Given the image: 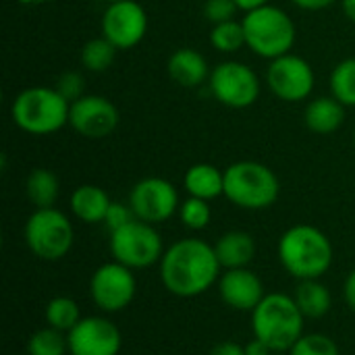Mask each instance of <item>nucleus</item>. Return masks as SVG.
Here are the masks:
<instances>
[{"label":"nucleus","instance_id":"32","mask_svg":"<svg viewBox=\"0 0 355 355\" xmlns=\"http://www.w3.org/2000/svg\"><path fill=\"white\" fill-rule=\"evenodd\" d=\"M237 2L235 0H206L204 4V15L206 19L216 25V23H225V21H233L235 12H237Z\"/></svg>","mask_w":355,"mask_h":355},{"label":"nucleus","instance_id":"13","mask_svg":"<svg viewBox=\"0 0 355 355\" xmlns=\"http://www.w3.org/2000/svg\"><path fill=\"white\" fill-rule=\"evenodd\" d=\"M148 31V15L135 0L110 2L102 17V35L119 50L137 46Z\"/></svg>","mask_w":355,"mask_h":355},{"label":"nucleus","instance_id":"11","mask_svg":"<svg viewBox=\"0 0 355 355\" xmlns=\"http://www.w3.org/2000/svg\"><path fill=\"white\" fill-rule=\"evenodd\" d=\"M266 81L270 92L285 102L306 100L314 89V69L310 62L297 54H285L270 60Z\"/></svg>","mask_w":355,"mask_h":355},{"label":"nucleus","instance_id":"24","mask_svg":"<svg viewBox=\"0 0 355 355\" xmlns=\"http://www.w3.org/2000/svg\"><path fill=\"white\" fill-rule=\"evenodd\" d=\"M116 50L119 48L110 40H106L104 35L94 37L81 48V64L92 73H104L114 62Z\"/></svg>","mask_w":355,"mask_h":355},{"label":"nucleus","instance_id":"33","mask_svg":"<svg viewBox=\"0 0 355 355\" xmlns=\"http://www.w3.org/2000/svg\"><path fill=\"white\" fill-rule=\"evenodd\" d=\"M131 220H135V212H133V208L129 206V204H110V208H108V212H106V218H104V225H106V229L110 231V233H114V231H119V229H123L125 225H129Z\"/></svg>","mask_w":355,"mask_h":355},{"label":"nucleus","instance_id":"23","mask_svg":"<svg viewBox=\"0 0 355 355\" xmlns=\"http://www.w3.org/2000/svg\"><path fill=\"white\" fill-rule=\"evenodd\" d=\"M58 191H60V185H58V179H56V175L52 171H48V168H33L27 175L25 193H27L29 202L35 208H54Z\"/></svg>","mask_w":355,"mask_h":355},{"label":"nucleus","instance_id":"38","mask_svg":"<svg viewBox=\"0 0 355 355\" xmlns=\"http://www.w3.org/2000/svg\"><path fill=\"white\" fill-rule=\"evenodd\" d=\"M235 2H237L239 10H245V12L256 10V8H260V6H266V4H268V0H235Z\"/></svg>","mask_w":355,"mask_h":355},{"label":"nucleus","instance_id":"27","mask_svg":"<svg viewBox=\"0 0 355 355\" xmlns=\"http://www.w3.org/2000/svg\"><path fill=\"white\" fill-rule=\"evenodd\" d=\"M331 92L343 106H355V58H345L333 69Z\"/></svg>","mask_w":355,"mask_h":355},{"label":"nucleus","instance_id":"19","mask_svg":"<svg viewBox=\"0 0 355 355\" xmlns=\"http://www.w3.org/2000/svg\"><path fill=\"white\" fill-rule=\"evenodd\" d=\"M304 121L312 133H318V135L335 133L345 121V106L333 96L331 98H327V96L316 98L306 106Z\"/></svg>","mask_w":355,"mask_h":355},{"label":"nucleus","instance_id":"20","mask_svg":"<svg viewBox=\"0 0 355 355\" xmlns=\"http://www.w3.org/2000/svg\"><path fill=\"white\" fill-rule=\"evenodd\" d=\"M110 198L108 193L98 187V185H81L73 191L71 196V210L73 214L89 225L104 223L106 212L110 208Z\"/></svg>","mask_w":355,"mask_h":355},{"label":"nucleus","instance_id":"35","mask_svg":"<svg viewBox=\"0 0 355 355\" xmlns=\"http://www.w3.org/2000/svg\"><path fill=\"white\" fill-rule=\"evenodd\" d=\"M275 352L266 345V343H262L260 339H252L248 345H245V355H272Z\"/></svg>","mask_w":355,"mask_h":355},{"label":"nucleus","instance_id":"15","mask_svg":"<svg viewBox=\"0 0 355 355\" xmlns=\"http://www.w3.org/2000/svg\"><path fill=\"white\" fill-rule=\"evenodd\" d=\"M67 339L71 355H119L123 343L116 324L100 316L81 318Z\"/></svg>","mask_w":355,"mask_h":355},{"label":"nucleus","instance_id":"10","mask_svg":"<svg viewBox=\"0 0 355 355\" xmlns=\"http://www.w3.org/2000/svg\"><path fill=\"white\" fill-rule=\"evenodd\" d=\"M135 287L137 283L131 268L116 260L100 266L89 281L92 300L104 312L125 310L135 297Z\"/></svg>","mask_w":355,"mask_h":355},{"label":"nucleus","instance_id":"4","mask_svg":"<svg viewBox=\"0 0 355 355\" xmlns=\"http://www.w3.org/2000/svg\"><path fill=\"white\" fill-rule=\"evenodd\" d=\"M71 104L52 87H27L10 106V116L19 129L31 135H50L69 123Z\"/></svg>","mask_w":355,"mask_h":355},{"label":"nucleus","instance_id":"37","mask_svg":"<svg viewBox=\"0 0 355 355\" xmlns=\"http://www.w3.org/2000/svg\"><path fill=\"white\" fill-rule=\"evenodd\" d=\"M343 293H345V302L347 306L355 312V270L349 272L347 281H345V287H343Z\"/></svg>","mask_w":355,"mask_h":355},{"label":"nucleus","instance_id":"2","mask_svg":"<svg viewBox=\"0 0 355 355\" xmlns=\"http://www.w3.org/2000/svg\"><path fill=\"white\" fill-rule=\"evenodd\" d=\"M279 260L300 281L320 279L333 264V243L320 229L295 225L279 241Z\"/></svg>","mask_w":355,"mask_h":355},{"label":"nucleus","instance_id":"1","mask_svg":"<svg viewBox=\"0 0 355 355\" xmlns=\"http://www.w3.org/2000/svg\"><path fill=\"white\" fill-rule=\"evenodd\" d=\"M220 272L214 245L189 237L173 243L160 260V279L177 297H196L208 291Z\"/></svg>","mask_w":355,"mask_h":355},{"label":"nucleus","instance_id":"25","mask_svg":"<svg viewBox=\"0 0 355 355\" xmlns=\"http://www.w3.org/2000/svg\"><path fill=\"white\" fill-rule=\"evenodd\" d=\"M79 320H81L79 306L71 297H54L46 306V322L56 331L69 335L79 324Z\"/></svg>","mask_w":355,"mask_h":355},{"label":"nucleus","instance_id":"6","mask_svg":"<svg viewBox=\"0 0 355 355\" xmlns=\"http://www.w3.org/2000/svg\"><path fill=\"white\" fill-rule=\"evenodd\" d=\"M281 183L262 162L239 160L225 171V196L239 208L264 210L279 198Z\"/></svg>","mask_w":355,"mask_h":355},{"label":"nucleus","instance_id":"8","mask_svg":"<svg viewBox=\"0 0 355 355\" xmlns=\"http://www.w3.org/2000/svg\"><path fill=\"white\" fill-rule=\"evenodd\" d=\"M110 254L129 268H148L164 256L158 231L139 218L110 233Z\"/></svg>","mask_w":355,"mask_h":355},{"label":"nucleus","instance_id":"9","mask_svg":"<svg viewBox=\"0 0 355 355\" xmlns=\"http://www.w3.org/2000/svg\"><path fill=\"white\" fill-rule=\"evenodd\" d=\"M210 89L214 98L229 108H248L260 96L258 75L243 62L225 60L210 73Z\"/></svg>","mask_w":355,"mask_h":355},{"label":"nucleus","instance_id":"34","mask_svg":"<svg viewBox=\"0 0 355 355\" xmlns=\"http://www.w3.org/2000/svg\"><path fill=\"white\" fill-rule=\"evenodd\" d=\"M210 355H245V347H241L233 341H225V343L216 345Z\"/></svg>","mask_w":355,"mask_h":355},{"label":"nucleus","instance_id":"5","mask_svg":"<svg viewBox=\"0 0 355 355\" xmlns=\"http://www.w3.org/2000/svg\"><path fill=\"white\" fill-rule=\"evenodd\" d=\"M241 23L245 29L248 48L262 58L275 60L285 56L295 44V25L291 17L279 6L266 4L250 10Z\"/></svg>","mask_w":355,"mask_h":355},{"label":"nucleus","instance_id":"21","mask_svg":"<svg viewBox=\"0 0 355 355\" xmlns=\"http://www.w3.org/2000/svg\"><path fill=\"white\" fill-rule=\"evenodd\" d=\"M185 189L191 198L214 200L225 196V173H220L212 164H193L185 173Z\"/></svg>","mask_w":355,"mask_h":355},{"label":"nucleus","instance_id":"28","mask_svg":"<svg viewBox=\"0 0 355 355\" xmlns=\"http://www.w3.org/2000/svg\"><path fill=\"white\" fill-rule=\"evenodd\" d=\"M69 352V339L62 331H56L52 327H46L31 335L27 341V354L29 355H64Z\"/></svg>","mask_w":355,"mask_h":355},{"label":"nucleus","instance_id":"14","mask_svg":"<svg viewBox=\"0 0 355 355\" xmlns=\"http://www.w3.org/2000/svg\"><path fill=\"white\" fill-rule=\"evenodd\" d=\"M119 108L104 96H83L69 110V125L89 139L108 137L119 127Z\"/></svg>","mask_w":355,"mask_h":355},{"label":"nucleus","instance_id":"42","mask_svg":"<svg viewBox=\"0 0 355 355\" xmlns=\"http://www.w3.org/2000/svg\"><path fill=\"white\" fill-rule=\"evenodd\" d=\"M272 355H277V354H272Z\"/></svg>","mask_w":355,"mask_h":355},{"label":"nucleus","instance_id":"41","mask_svg":"<svg viewBox=\"0 0 355 355\" xmlns=\"http://www.w3.org/2000/svg\"><path fill=\"white\" fill-rule=\"evenodd\" d=\"M106 2H108V4H110V2H121V0H106Z\"/></svg>","mask_w":355,"mask_h":355},{"label":"nucleus","instance_id":"31","mask_svg":"<svg viewBox=\"0 0 355 355\" xmlns=\"http://www.w3.org/2000/svg\"><path fill=\"white\" fill-rule=\"evenodd\" d=\"M69 104L77 102L79 98H83L85 94V81H83V75H79L77 71H67L58 77L56 81V87H54Z\"/></svg>","mask_w":355,"mask_h":355},{"label":"nucleus","instance_id":"30","mask_svg":"<svg viewBox=\"0 0 355 355\" xmlns=\"http://www.w3.org/2000/svg\"><path fill=\"white\" fill-rule=\"evenodd\" d=\"M289 355H339V347L327 335H304L289 349Z\"/></svg>","mask_w":355,"mask_h":355},{"label":"nucleus","instance_id":"22","mask_svg":"<svg viewBox=\"0 0 355 355\" xmlns=\"http://www.w3.org/2000/svg\"><path fill=\"white\" fill-rule=\"evenodd\" d=\"M293 300L306 318H322L324 314H329L331 304H333L329 287L322 285L318 279L300 281V285L295 287Z\"/></svg>","mask_w":355,"mask_h":355},{"label":"nucleus","instance_id":"17","mask_svg":"<svg viewBox=\"0 0 355 355\" xmlns=\"http://www.w3.org/2000/svg\"><path fill=\"white\" fill-rule=\"evenodd\" d=\"M168 77L181 87H198L210 79V69L206 58L193 48H179L171 54L166 62Z\"/></svg>","mask_w":355,"mask_h":355},{"label":"nucleus","instance_id":"39","mask_svg":"<svg viewBox=\"0 0 355 355\" xmlns=\"http://www.w3.org/2000/svg\"><path fill=\"white\" fill-rule=\"evenodd\" d=\"M341 4H343V12L347 15V19L355 23V0H341Z\"/></svg>","mask_w":355,"mask_h":355},{"label":"nucleus","instance_id":"7","mask_svg":"<svg viewBox=\"0 0 355 355\" xmlns=\"http://www.w3.org/2000/svg\"><path fill=\"white\" fill-rule=\"evenodd\" d=\"M73 225L56 208H37L25 223V243L40 260L56 262L73 248Z\"/></svg>","mask_w":355,"mask_h":355},{"label":"nucleus","instance_id":"12","mask_svg":"<svg viewBox=\"0 0 355 355\" xmlns=\"http://www.w3.org/2000/svg\"><path fill=\"white\" fill-rule=\"evenodd\" d=\"M129 206L133 208L135 218L156 225L171 218L179 210V193L171 181L160 177H146L133 185Z\"/></svg>","mask_w":355,"mask_h":355},{"label":"nucleus","instance_id":"26","mask_svg":"<svg viewBox=\"0 0 355 355\" xmlns=\"http://www.w3.org/2000/svg\"><path fill=\"white\" fill-rule=\"evenodd\" d=\"M210 44L225 54L237 52L243 46H248L245 42V29L241 21H225V23H216L210 29Z\"/></svg>","mask_w":355,"mask_h":355},{"label":"nucleus","instance_id":"40","mask_svg":"<svg viewBox=\"0 0 355 355\" xmlns=\"http://www.w3.org/2000/svg\"><path fill=\"white\" fill-rule=\"evenodd\" d=\"M21 4H25V6H37V4H46V2H50V0H19Z\"/></svg>","mask_w":355,"mask_h":355},{"label":"nucleus","instance_id":"36","mask_svg":"<svg viewBox=\"0 0 355 355\" xmlns=\"http://www.w3.org/2000/svg\"><path fill=\"white\" fill-rule=\"evenodd\" d=\"M293 4H297L300 8H306V10H322L327 6H331L335 0H291Z\"/></svg>","mask_w":355,"mask_h":355},{"label":"nucleus","instance_id":"3","mask_svg":"<svg viewBox=\"0 0 355 355\" xmlns=\"http://www.w3.org/2000/svg\"><path fill=\"white\" fill-rule=\"evenodd\" d=\"M304 314L295 300L283 293H266L252 312L254 337L275 354L289 352L304 337Z\"/></svg>","mask_w":355,"mask_h":355},{"label":"nucleus","instance_id":"18","mask_svg":"<svg viewBox=\"0 0 355 355\" xmlns=\"http://www.w3.org/2000/svg\"><path fill=\"white\" fill-rule=\"evenodd\" d=\"M216 258L220 266L231 268H248V264L256 256V241L245 231H229L214 245Z\"/></svg>","mask_w":355,"mask_h":355},{"label":"nucleus","instance_id":"29","mask_svg":"<svg viewBox=\"0 0 355 355\" xmlns=\"http://www.w3.org/2000/svg\"><path fill=\"white\" fill-rule=\"evenodd\" d=\"M179 216L183 220L185 227L193 229V231H200V229H206L208 223H210V206H208V200H200V198H187L181 206H179Z\"/></svg>","mask_w":355,"mask_h":355},{"label":"nucleus","instance_id":"16","mask_svg":"<svg viewBox=\"0 0 355 355\" xmlns=\"http://www.w3.org/2000/svg\"><path fill=\"white\" fill-rule=\"evenodd\" d=\"M223 302L237 312H254L264 300V285L256 272L248 268H231L218 281Z\"/></svg>","mask_w":355,"mask_h":355}]
</instances>
